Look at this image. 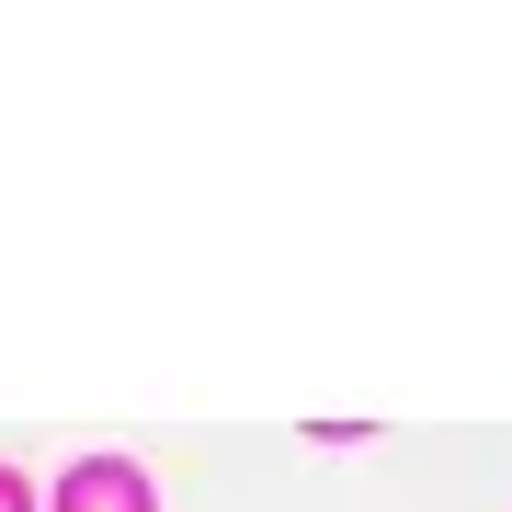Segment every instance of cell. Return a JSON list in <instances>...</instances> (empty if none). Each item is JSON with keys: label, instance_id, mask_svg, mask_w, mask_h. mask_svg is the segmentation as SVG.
<instances>
[{"label": "cell", "instance_id": "7a4b0ae2", "mask_svg": "<svg viewBox=\"0 0 512 512\" xmlns=\"http://www.w3.org/2000/svg\"><path fill=\"white\" fill-rule=\"evenodd\" d=\"M0 512H35V501H23V478H12V467H0Z\"/></svg>", "mask_w": 512, "mask_h": 512}, {"label": "cell", "instance_id": "6da1fadb", "mask_svg": "<svg viewBox=\"0 0 512 512\" xmlns=\"http://www.w3.org/2000/svg\"><path fill=\"white\" fill-rule=\"evenodd\" d=\"M57 512H148V478L114 467V456H92V467L57 478Z\"/></svg>", "mask_w": 512, "mask_h": 512}]
</instances>
